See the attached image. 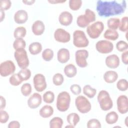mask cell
<instances>
[{
	"mask_svg": "<svg viewBox=\"0 0 128 128\" xmlns=\"http://www.w3.org/2000/svg\"><path fill=\"white\" fill-rule=\"evenodd\" d=\"M126 8V0L118 2L116 0L102 1L98 0L96 2V11L100 16L109 17L116 15L122 14Z\"/></svg>",
	"mask_w": 128,
	"mask_h": 128,
	"instance_id": "obj_1",
	"label": "cell"
},
{
	"mask_svg": "<svg viewBox=\"0 0 128 128\" xmlns=\"http://www.w3.org/2000/svg\"><path fill=\"white\" fill-rule=\"evenodd\" d=\"M70 96L66 91L60 92L56 98V106L58 110L61 112L66 111L70 107Z\"/></svg>",
	"mask_w": 128,
	"mask_h": 128,
	"instance_id": "obj_2",
	"label": "cell"
},
{
	"mask_svg": "<svg viewBox=\"0 0 128 128\" xmlns=\"http://www.w3.org/2000/svg\"><path fill=\"white\" fill-rule=\"evenodd\" d=\"M98 101L100 108L104 111H108L113 106V102L109 93L106 90H100L98 95Z\"/></svg>",
	"mask_w": 128,
	"mask_h": 128,
	"instance_id": "obj_3",
	"label": "cell"
},
{
	"mask_svg": "<svg viewBox=\"0 0 128 128\" xmlns=\"http://www.w3.org/2000/svg\"><path fill=\"white\" fill-rule=\"evenodd\" d=\"M104 29V24L101 21H96L86 28V32L90 38L92 39L98 38Z\"/></svg>",
	"mask_w": 128,
	"mask_h": 128,
	"instance_id": "obj_4",
	"label": "cell"
},
{
	"mask_svg": "<svg viewBox=\"0 0 128 128\" xmlns=\"http://www.w3.org/2000/svg\"><path fill=\"white\" fill-rule=\"evenodd\" d=\"M73 44L78 48H86L89 44V40L84 31L76 30L73 32Z\"/></svg>",
	"mask_w": 128,
	"mask_h": 128,
	"instance_id": "obj_5",
	"label": "cell"
},
{
	"mask_svg": "<svg viewBox=\"0 0 128 128\" xmlns=\"http://www.w3.org/2000/svg\"><path fill=\"white\" fill-rule=\"evenodd\" d=\"M14 57L18 65L21 69L27 68L29 66L28 58L24 48L16 50L14 52Z\"/></svg>",
	"mask_w": 128,
	"mask_h": 128,
	"instance_id": "obj_6",
	"label": "cell"
},
{
	"mask_svg": "<svg viewBox=\"0 0 128 128\" xmlns=\"http://www.w3.org/2000/svg\"><path fill=\"white\" fill-rule=\"evenodd\" d=\"M75 105L78 111L82 114L88 113L92 108L90 102L86 97L82 95L78 96L76 98Z\"/></svg>",
	"mask_w": 128,
	"mask_h": 128,
	"instance_id": "obj_7",
	"label": "cell"
},
{
	"mask_svg": "<svg viewBox=\"0 0 128 128\" xmlns=\"http://www.w3.org/2000/svg\"><path fill=\"white\" fill-rule=\"evenodd\" d=\"M16 66L14 62L10 60L2 62L0 64V74L2 77H6L14 73Z\"/></svg>",
	"mask_w": 128,
	"mask_h": 128,
	"instance_id": "obj_8",
	"label": "cell"
},
{
	"mask_svg": "<svg viewBox=\"0 0 128 128\" xmlns=\"http://www.w3.org/2000/svg\"><path fill=\"white\" fill-rule=\"evenodd\" d=\"M94 19L92 13L86 11L84 14H81L78 16L76 20L77 25L82 28L88 26L90 23L94 22Z\"/></svg>",
	"mask_w": 128,
	"mask_h": 128,
	"instance_id": "obj_9",
	"label": "cell"
},
{
	"mask_svg": "<svg viewBox=\"0 0 128 128\" xmlns=\"http://www.w3.org/2000/svg\"><path fill=\"white\" fill-rule=\"evenodd\" d=\"M96 48L100 54H108L113 50L114 44L108 40H100L96 43Z\"/></svg>",
	"mask_w": 128,
	"mask_h": 128,
	"instance_id": "obj_10",
	"label": "cell"
},
{
	"mask_svg": "<svg viewBox=\"0 0 128 128\" xmlns=\"http://www.w3.org/2000/svg\"><path fill=\"white\" fill-rule=\"evenodd\" d=\"M88 56V52L86 50H78L75 53V60L76 64L80 68H85L88 66L86 59Z\"/></svg>",
	"mask_w": 128,
	"mask_h": 128,
	"instance_id": "obj_11",
	"label": "cell"
},
{
	"mask_svg": "<svg viewBox=\"0 0 128 128\" xmlns=\"http://www.w3.org/2000/svg\"><path fill=\"white\" fill-rule=\"evenodd\" d=\"M34 86L38 92H42L46 88V82L45 76L42 74H37L33 78Z\"/></svg>",
	"mask_w": 128,
	"mask_h": 128,
	"instance_id": "obj_12",
	"label": "cell"
},
{
	"mask_svg": "<svg viewBox=\"0 0 128 128\" xmlns=\"http://www.w3.org/2000/svg\"><path fill=\"white\" fill-rule=\"evenodd\" d=\"M54 38L58 42L66 43L70 40V34L65 30L58 28L54 32Z\"/></svg>",
	"mask_w": 128,
	"mask_h": 128,
	"instance_id": "obj_13",
	"label": "cell"
},
{
	"mask_svg": "<svg viewBox=\"0 0 128 128\" xmlns=\"http://www.w3.org/2000/svg\"><path fill=\"white\" fill-rule=\"evenodd\" d=\"M118 112L121 114H126L128 112V98L126 95L120 96L116 100Z\"/></svg>",
	"mask_w": 128,
	"mask_h": 128,
	"instance_id": "obj_14",
	"label": "cell"
},
{
	"mask_svg": "<svg viewBox=\"0 0 128 128\" xmlns=\"http://www.w3.org/2000/svg\"><path fill=\"white\" fill-rule=\"evenodd\" d=\"M42 102V97L41 95L37 92L34 93L28 98L27 104L30 108L35 109L38 108Z\"/></svg>",
	"mask_w": 128,
	"mask_h": 128,
	"instance_id": "obj_15",
	"label": "cell"
},
{
	"mask_svg": "<svg viewBox=\"0 0 128 128\" xmlns=\"http://www.w3.org/2000/svg\"><path fill=\"white\" fill-rule=\"evenodd\" d=\"M73 20V16L68 11L62 12L58 16V21L60 24L64 26L70 25Z\"/></svg>",
	"mask_w": 128,
	"mask_h": 128,
	"instance_id": "obj_16",
	"label": "cell"
},
{
	"mask_svg": "<svg viewBox=\"0 0 128 128\" xmlns=\"http://www.w3.org/2000/svg\"><path fill=\"white\" fill-rule=\"evenodd\" d=\"M105 63L108 68L114 69L116 68L120 65V58L116 54H110L106 57Z\"/></svg>",
	"mask_w": 128,
	"mask_h": 128,
	"instance_id": "obj_17",
	"label": "cell"
},
{
	"mask_svg": "<svg viewBox=\"0 0 128 128\" xmlns=\"http://www.w3.org/2000/svg\"><path fill=\"white\" fill-rule=\"evenodd\" d=\"M14 20L18 24L25 23L28 19V14L26 10H20L16 11L14 14Z\"/></svg>",
	"mask_w": 128,
	"mask_h": 128,
	"instance_id": "obj_18",
	"label": "cell"
},
{
	"mask_svg": "<svg viewBox=\"0 0 128 128\" xmlns=\"http://www.w3.org/2000/svg\"><path fill=\"white\" fill-rule=\"evenodd\" d=\"M32 30L34 35H42L43 34L45 30V26L44 23L40 20H36L32 24Z\"/></svg>",
	"mask_w": 128,
	"mask_h": 128,
	"instance_id": "obj_19",
	"label": "cell"
},
{
	"mask_svg": "<svg viewBox=\"0 0 128 128\" xmlns=\"http://www.w3.org/2000/svg\"><path fill=\"white\" fill-rule=\"evenodd\" d=\"M70 58L69 50L65 48L60 49L57 52L58 60L62 64L67 62Z\"/></svg>",
	"mask_w": 128,
	"mask_h": 128,
	"instance_id": "obj_20",
	"label": "cell"
},
{
	"mask_svg": "<svg viewBox=\"0 0 128 128\" xmlns=\"http://www.w3.org/2000/svg\"><path fill=\"white\" fill-rule=\"evenodd\" d=\"M103 78L106 83H114L117 80L118 78V74L115 71L108 70L104 72Z\"/></svg>",
	"mask_w": 128,
	"mask_h": 128,
	"instance_id": "obj_21",
	"label": "cell"
},
{
	"mask_svg": "<svg viewBox=\"0 0 128 128\" xmlns=\"http://www.w3.org/2000/svg\"><path fill=\"white\" fill-rule=\"evenodd\" d=\"M54 112V108L52 106L46 104L40 110L39 114L43 118H48L53 114Z\"/></svg>",
	"mask_w": 128,
	"mask_h": 128,
	"instance_id": "obj_22",
	"label": "cell"
},
{
	"mask_svg": "<svg viewBox=\"0 0 128 128\" xmlns=\"http://www.w3.org/2000/svg\"><path fill=\"white\" fill-rule=\"evenodd\" d=\"M64 72L67 77L72 78L76 74L77 68L74 64H69L64 66Z\"/></svg>",
	"mask_w": 128,
	"mask_h": 128,
	"instance_id": "obj_23",
	"label": "cell"
},
{
	"mask_svg": "<svg viewBox=\"0 0 128 128\" xmlns=\"http://www.w3.org/2000/svg\"><path fill=\"white\" fill-rule=\"evenodd\" d=\"M42 45L39 42H33L28 46V50L30 54L36 55L40 54L42 50Z\"/></svg>",
	"mask_w": 128,
	"mask_h": 128,
	"instance_id": "obj_24",
	"label": "cell"
},
{
	"mask_svg": "<svg viewBox=\"0 0 128 128\" xmlns=\"http://www.w3.org/2000/svg\"><path fill=\"white\" fill-rule=\"evenodd\" d=\"M118 119V114L114 111L108 112L105 117L106 122L108 124H113L116 123Z\"/></svg>",
	"mask_w": 128,
	"mask_h": 128,
	"instance_id": "obj_25",
	"label": "cell"
},
{
	"mask_svg": "<svg viewBox=\"0 0 128 128\" xmlns=\"http://www.w3.org/2000/svg\"><path fill=\"white\" fill-rule=\"evenodd\" d=\"M118 33L116 30H113L110 28L106 30L104 34V37L106 39L113 41L116 40L118 38Z\"/></svg>",
	"mask_w": 128,
	"mask_h": 128,
	"instance_id": "obj_26",
	"label": "cell"
},
{
	"mask_svg": "<svg viewBox=\"0 0 128 128\" xmlns=\"http://www.w3.org/2000/svg\"><path fill=\"white\" fill-rule=\"evenodd\" d=\"M80 118L79 115L75 112H72L68 114L66 117L67 122L74 127H75L78 123L80 122Z\"/></svg>",
	"mask_w": 128,
	"mask_h": 128,
	"instance_id": "obj_27",
	"label": "cell"
},
{
	"mask_svg": "<svg viewBox=\"0 0 128 128\" xmlns=\"http://www.w3.org/2000/svg\"><path fill=\"white\" fill-rule=\"evenodd\" d=\"M83 93L90 98H93L96 94V90L92 88L90 85H85L83 88Z\"/></svg>",
	"mask_w": 128,
	"mask_h": 128,
	"instance_id": "obj_28",
	"label": "cell"
},
{
	"mask_svg": "<svg viewBox=\"0 0 128 128\" xmlns=\"http://www.w3.org/2000/svg\"><path fill=\"white\" fill-rule=\"evenodd\" d=\"M62 119L58 116L53 118L49 122L50 128H62L63 125Z\"/></svg>",
	"mask_w": 128,
	"mask_h": 128,
	"instance_id": "obj_29",
	"label": "cell"
},
{
	"mask_svg": "<svg viewBox=\"0 0 128 128\" xmlns=\"http://www.w3.org/2000/svg\"><path fill=\"white\" fill-rule=\"evenodd\" d=\"M120 20L117 18H111L107 20V26L110 29L116 30L120 26Z\"/></svg>",
	"mask_w": 128,
	"mask_h": 128,
	"instance_id": "obj_30",
	"label": "cell"
},
{
	"mask_svg": "<svg viewBox=\"0 0 128 128\" xmlns=\"http://www.w3.org/2000/svg\"><path fill=\"white\" fill-rule=\"evenodd\" d=\"M26 34V28L24 26H18L14 32V38H22Z\"/></svg>",
	"mask_w": 128,
	"mask_h": 128,
	"instance_id": "obj_31",
	"label": "cell"
},
{
	"mask_svg": "<svg viewBox=\"0 0 128 128\" xmlns=\"http://www.w3.org/2000/svg\"><path fill=\"white\" fill-rule=\"evenodd\" d=\"M9 82L11 85L13 86H19L23 80L18 73L12 74L9 78Z\"/></svg>",
	"mask_w": 128,
	"mask_h": 128,
	"instance_id": "obj_32",
	"label": "cell"
},
{
	"mask_svg": "<svg viewBox=\"0 0 128 128\" xmlns=\"http://www.w3.org/2000/svg\"><path fill=\"white\" fill-rule=\"evenodd\" d=\"M42 100L46 104H52L54 100V94L50 90L46 91L42 95Z\"/></svg>",
	"mask_w": 128,
	"mask_h": 128,
	"instance_id": "obj_33",
	"label": "cell"
},
{
	"mask_svg": "<svg viewBox=\"0 0 128 128\" xmlns=\"http://www.w3.org/2000/svg\"><path fill=\"white\" fill-rule=\"evenodd\" d=\"M54 51L50 48H46L43 50L42 54V59L46 62L50 61L54 57Z\"/></svg>",
	"mask_w": 128,
	"mask_h": 128,
	"instance_id": "obj_34",
	"label": "cell"
},
{
	"mask_svg": "<svg viewBox=\"0 0 128 128\" xmlns=\"http://www.w3.org/2000/svg\"><path fill=\"white\" fill-rule=\"evenodd\" d=\"M12 46L15 50L23 49L26 48V42L23 38H16Z\"/></svg>",
	"mask_w": 128,
	"mask_h": 128,
	"instance_id": "obj_35",
	"label": "cell"
},
{
	"mask_svg": "<svg viewBox=\"0 0 128 128\" xmlns=\"http://www.w3.org/2000/svg\"><path fill=\"white\" fill-rule=\"evenodd\" d=\"M32 88L30 84L24 83L20 88V92L24 96H28L32 92Z\"/></svg>",
	"mask_w": 128,
	"mask_h": 128,
	"instance_id": "obj_36",
	"label": "cell"
},
{
	"mask_svg": "<svg viewBox=\"0 0 128 128\" xmlns=\"http://www.w3.org/2000/svg\"><path fill=\"white\" fill-rule=\"evenodd\" d=\"M18 74L23 81L28 80L31 76V71L27 68L21 69V70L18 72Z\"/></svg>",
	"mask_w": 128,
	"mask_h": 128,
	"instance_id": "obj_37",
	"label": "cell"
},
{
	"mask_svg": "<svg viewBox=\"0 0 128 128\" xmlns=\"http://www.w3.org/2000/svg\"><path fill=\"white\" fill-rule=\"evenodd\" d=\"M117 88L122 92L126 91L128 88V82L126 79H120L116 82Z\"/></svg>",
	"mask_w": 128,
	"mask_h": 128,
	"instance_id": "obj_38",
	"label": "cell"
},
{
	"mask_svg": "<svg viewBox=\"0 0 128 128\" xmlns=\"http://www.w3.org/2000/svg\"><path fill=\"white\" fill-rule=\"evenodd\" d=\"M69 7L72 10H78L82 5L81 0H70L68 2Z\"/></svg>",
	"mask_w": 128,
	"mask_h": 128,
	"instance_id": "obj_39",
	"label": "cell"
},
{
	"mask_svg": "<svg viewBox=\"0 0 128 128\" xmlns=\"http://www.w3.org/2000/svg\"><path fill=\"white\" fill-rule=\"evenodd\" d=\"M64 81V78L62 74L56 73L52 77L53 84L56 86H59L62 84Z\"/></svg>",
	"mask_w": 128,
	"mask_h": 128,
	"instance_id": "obj_40",
	"label": "cell"
},
{
	"mask_svg": "<svg viewBox=\"0 0 128 128\" xmlns=\"http://www.w3.org/2000/svg\"><path fill=\"white\" fill-rule=\"evenodd\" d=\"M128 16H124L120 20V24L118 27V28L120 31L122 32H126L128 30Z\"/></svg>",
	"mask_w": 128,
	"mask_h": 128,
	"instance_id": "obj_41",
	"label": "cell"
},
{
	"mask_svg": "<svg viewBox=\"0 0 128 128\" xmlns=\"http://www.w3.org/2000/svg\"><path fill=\"white\" fill-rule=\"evenodd\" d=\"M88 128H101V124L98 120L96 118H92L88 120L86 124Z\"/></svg>",
	"mask_w": 128,
	"mask_h": 128,
	"instance_id": "obj_42",
	"label": "cell"
},
{
	"mask_svg": "<svg viewBox=\"0 0 128 128\" xmlns=\"http://www.w3.org/2000/svg\"><path fill=\"white\" fill-rule=\"evenodd\" d=\"M128 48V44L124 40H120L116 44V48L120 52H124L127 50Z\"/></svg>",
	"mask_w": 128,
	"mask_h": 128,
	"instance_id": "obj_43",
	"label": "cell"
},
{
	"mask_svg": "<svg viewBox=\"0 0 128 128\" xmlns=\"http://www.w3.org/2000/svg\"><path fill=\"white\" fill-rule=\"evenodd\" d=\"M12 2L10 0H1L0 1V10H6L10 8Z\"/></svg>",
	"mask_w": 128,
	"mask_h": 128,
	"instance_id": "obj_44",
	"label": "cell"
},
{
	"mask_svg": "<svg viewBox=\"0 0 128 128\" xmlns=\"http://www.w3.org/2000/svg\"><path fill=\"white\" fill-rule=\"evenodd\" d=\"M9 119V114L6 111L3 110H0V122L1 124L6 123Z\"/></svg>",
	"mask_w": 128,
	"mask_h": 128,
	"instance_id": "obj_45",
	"label": "cell"
},
{
	"mask_svg": "<svg viewBox=\"0 0 128 128\" xmlns=\"http://www.w3.org/2000/svg\"><path fill=\"white\" fill-rule=\"evenodd\" d=\"M70 90L74 95H78L80 94L82 90L80 86L77 84H74L70 86Z\"/></svg>",
	"mask_w": 128,
	"mask_h": 128,
	"instance_id": "obj_46",
	"label": "cell"
},
{
	"mask_svg": "<svg viewBox=\"0 0 128 128\" xmlns=\"http://www.w3.org/2000/svg\"><path fill=\"white\" fill-rule=\"evenodd\" d=\"M121 58L122 62L124 64L127 65L128 64V51L126 50L122 54Z\"/></svg>",
	"mask_w": 128,
	"mask_h": 128,
	"instance_id": "obj_47",
	"label": "cell"
},
{
	"mask_svg": "<svg viewBox=\"0 0 128 128\" xmlns=\"http://www.w3.org/2000/svg\"><path fill=\"white\" fill-rule=\"evenodd\" d=\"M20 126V123L17 120L11 121L9 122L8 126V128H19Z\"/></svg>",
	"mask_w": 128,
	"mask_h": 128,
	"instance_id": "obj_48",
	"label": "cell"
},
{
	"mask_svg": "<svg viewBox=\"0 0 128 128\" xmlns=\"http://www.w3.org/2000/svg\"><path fill=\"white\" fill-rule=\"evenodd\" d=\"M0 109L3 110L5 108L6 106V100L2 96H0Z\"/></svg>",
	"mask_w": 128,
	"mask_h": 128,
	"instance_id": "obj_49",
	"label": "cell"
},
{
	"mask_svg": "<svg viewBox=\"0 0 128 128\" xmlns=\"http://www.w3.org/2000/svg\"><path fill=\"white\" fill-rule=\"evenodd\" d=\"M24 4L26 5H32L35 2L34 0H24L22 1Z\"/></svg>",
	"mask_w": 128,
	"mask_h": 128,
	"instance_id": "obj_50",
	"label": "cell"
},
{
	"mask_svg": "<svg viewBox=\"0 0 128 128\" xmlns=\"http://www.w3.org/2000/svg\"><path fill=\"white\" fill-rule=\"evenodd\" d=\"M48 2L50 4H58V3H62V2H66V0H48Z\"/></svg>",
	"mask_w": 128,
	"mask_h": 128,
	"instance_id": "obj_51",
	"label": "cell"
},
{
	"mask_svg": "<svg viewBox=\"0 0 128 128\" xmlns=\"http://www.w3.org/2000/svg\"><path fill=\"white\" fill-rule=\"evenodd\" d=\"M0 22H2L4 19V17H5V13H4V10H0Z\"/></svg>",
	"mask_w": 128,
	"mask_h": 128,
	"instance_id": "obj_52",
	"label": "cell"
},
{
	"mask_svg": "<svg viewBox=\"0 0 128 128\" xmlns=\"http://www.w3.org/2000/svg\"><path fill=\"white\" fill-rule=\"evenodd\" d=\"M124 124L126 126H128V117H126L124 120Z\"/></svg>",
	"mask_w": 128,
	"mask_h": 128,
	"instance_id": "obj_53",
	"label": "cell"
},
{
	"mask_svg": "<svg viewBox=\"0 0 128 128\" xmlns=\"http://www.w3.org/2000/svg\"><path fill=\"white\" fill-rule=\"evenodd\" d=\"M66 128H74V127L73 126H72V125H71V124H69V125L66 126Z\"/></svg>",
	"mask_w": 128,
	"mask_h": 128,
	"instance_id": "obj_54",
	"label": "cell"
}]
</instances>
